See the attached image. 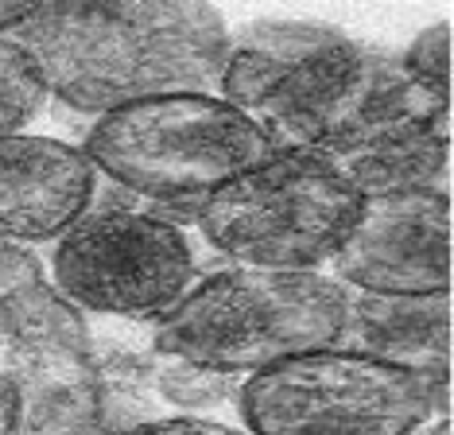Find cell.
Segmentation results:
<instances>
[{"instance_id":"14","label":"cell","mask_w":454,"mask_h":435,"mask_svg":"<svg viewBox=\"0 0 454 435\" xmlns=\"http://www.w3.org/2000/svg\"><path fill=\"white\" fill-rule=\"evenodd\" d=\"M20 420H24V389L16 377L0 373V435H16Z\"/></svg>"},{"instance_id":"8","label":"cell","mask_w":454,"mask_h":435,"mask_svg":"<svg viewBox=\"0 0 454 435\" xmlns=\"http://www.w3.org/2000/svg\"><path fill=\"white\" fill-rule=\"evenodd\" d=\"M330 276L361 296H447L450 194L408 191L361 199L357 222L330 261Z\"/></svg>"},{"instance_id":"2","label":"cell","mask_w":454,"mask_h":435,"mask_svg":"<svg viewBox=\"0 0 454 435\" xmlns=\"http://www.w3.org/2000/svg\"><path fill=\"white\" fill-rule=\"evenodd\" d=\"M78 148L98 179L148 202L152 214L168 222L187 214L194 222L214 191L280 144L218 93H168L94 117Z\"/></svg>"},{"instance_id":"4","label":"cell","mask_w":454,"mask_h":435,"mask_svg":"<svg viewBox=\"0 0 454 435\" xmlns=\"http://www.w3.org/2000/svg\"><path fill=\"white\" fill-rule=\"evenodd\" d=\"M357 210L361 194L330 155L280 144L214 191L194 210V225L230 265L323 273L357 222Z\"/></svg>"},{"instance_id":"1","label":"cell","mask_w":454,"mask_h":435,"mask_svg":"<svg viewBox=\"0 0 454 435\" xmlns=\"http://www.w3.org/2000/svg\"><path fill=\"white\" fill-rule=\"evenodd\" d=\"M8 36L35 62L47 98L90 117L168 93H214L233 39L218 8L194 0L35 4Z\"/></svg>"},{"instance_id":"5","label":"cell","mask_w":454,"mask_h":435,"mask_svg":"<svg viewBox=\"0 0 454 435\" xmlns=\"http://www.w3.org/2000/svg\"><path fill=\"white\" fill-rule=\"evenodd\" d=\"M237 412L253 435H411L447 416V369L416 373L346 346H318L245 377Z\"/></svg>"},{"instance_id":"7","label":"cell","mask_w":454,"mask_h":435,"mask_svg":"<svg viewBox=\"0 0 454 435\" xmlns=\"http://www.w3.org/2000/svg\"><path fill=\"white\" fill-rule=\"evenodd\" d=\"M51 276L70 304L121 319H160L199 280L179 222L137 206H90L55 241Z\"/></svg>"},{"instance_id":"12","label":"cell","mask_w":454,"mask_h":435,"mask_svg":"<svg viewBox=\"0 0 454 435\" xmlns=\"http://www.w3.org/2000/svg\"><path fill=\"white\" fill-rule=\"evenodd\" d=\"M47 106V86L35 62L12 36H0V137L27 132V124Z\"/></svg>"},{"instance_id":"10","label":"cell","mask_w":454,"mask_h":435,"mask_svg":"<svg viewBox=\"0 0 454 435\" xmlns=\"http://www.w3.org/2000/svg\"><path fill=\"white\" fill-rule=\"evenodd\" d=\"M334 346L396 361L416 373L447 369L450 292L447 296H361L349 292L346 327Z\"/></svg>"},{"instance_id":"3","label":"cell","mask_w":454,"mask_h":435,"mask_svg":"<svg viewBox=\"0 0 454 435\" xmlns=\"http://www.w3.org/2000/svg\"><path fill=\"white\" fill-rule=\"evenodd\" d=\"M349 292L330 273H272L230 265L194 280L160 319L163 354L206 373H261L276 361L334 346Z\"/></svg>"},{"instance_id":"6","label":"cell","mask_w":454,"mask_h":435,"mask_svg":"<svg viewBox=\"0 0 454 435\" xmlns=\"http://www.w3.org/2000/svg\"><path fill=\"white\" fill-rule=\"evenodd\" d=\"M439 113H450V101L423 93L404 75L400 55L338 31L287 62L253 121L284 148L323 152L334 160L392 124Z\"/></svg>"},{"instance_id":"9","label":"cell","mask_w":454,"mask_h":435,"mask_svg":"<svg viewBox=\"0 0 454 435\" xmlns=\"http://www.w3.org/2000/svg\"><path fill=\"white\" fill-rule=\"evenodd\" d=\"M98 183L78 144L43 132L0 137V237L59 241L98 202Z\"/></svg>"},{"instance_id":"15","label":"cell","mask_w":454,"mask_h":435,"mask_svg":"<svg viewBox=\"0 0 454 435\" xmlns=\"http://www.w3.org/2000/svg\"><path fill=\"white\" fill-rule=\"evenodd\" d=\"M32 8H35V4H16V0H12V4H0V36H8L12 28L24 24Z\"/></svg>"},{"instance_id":"11","label":"cell","mask_w":454,"mask_h":435,"mask_svg":"<svg viewBox=\"0 0 454 435\" xmlns=\"http://www.w3.org/2000/svg\"><path fill=\"white\" fill-rule=\"evenodd\" d=\"M450 113L392 124L365 144L334 155V168L346 175L361 199H385L408 191H447L450 171Z\"/></svg>"},{"instance_id":"16","label":"cell","mask_w":454,"mask_h":435,"mask_svg":"<svg viewBox=\"0 0 454 435\" xmlns=\"http://www.w3.org/2000/svg\"><path fill=\"white\" fill-rule=\"evenodd\" d=\"M435 435H450V420H447V416H439V428H435Z\"/></svg>"},{"instance_id":"13","label":"cell","mask_w":454,"mask_h":435,"mask_svg":"<svg viewBox=\"0 0 454 435\" xmlns=\"http://www.w3.org/2000/svg\"><path fill=\"white\" fill-rule=\"evenodd\" d=\"M404 75L416 82L423 93L439 101H450V24L439 20L435 28H423L411 47L400 55Z\"/></svg>"}]
</instances>
